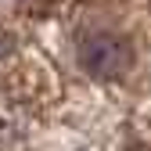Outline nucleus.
I'll use <instances>...</instances> for the list:
<instances>
[{
  "instance_id": "obj_1",
  "label": "nucleus",
  "mask_w": 151,
  "mask_h": 151,
  "mask_svg": "<svg viewBox=\"0 0 151 151\" xmlns=\"http://www.w3.org/2000/svg\"><path fill=\"white\" fill-rule=\"evenodd\" d=\"M76 61L79 68L97 83H111L122 79L133 68V43L126 40L122 32L111 29H93L79 40V50H76Z\"/></svg>"
},
{
  "instance_id": "obj_2",
  "label": "nucleus",
  "mask_w": 151,
  "mask_h": 151,
  "mask_svg": "<svg viewBox=\"0 0 151 151\" xmlns=\"http://www.w3.org/2000/svg\"><path fill=\"white\" fill-rule=\"evenodd\" d=\"M54 4H58V0H22V11H25V14H32V18H43Z\"/></svg>"
}]
</instances>
